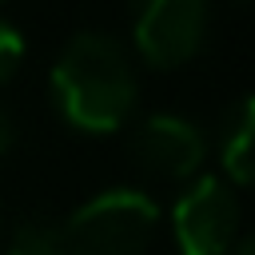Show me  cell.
Wrapping results in <instances>:
<instances>
[{
  "instance_id": "9",
  "label": "cell",
  "mask_w": 255,
  "mask_h": 255,
  "mask_svg": "<svg viewBox=\"0 0 255 255\" xmlns=\"http://www.w3.org/2000/svg\"><path fill=\"white\" fill-rule=\"evenodd\" d=\"M16 143V124H12V116H8V108L0 104V155H8V147Z\"/></svg>"
},
{
  "instance_id": "1",
  "label": "cell",
  "mask_w": 255,
  "mask_h": 255,
  "mask_svg": "<svg viewBox=\"0 0 255 255\" xmlns=\"http://www.w3.org/2000/svg\"><path fill=\"white\" fill-rule=\"evenodd\" d=\"M56 116L84 135H112L131 124L139 80L131 56L108 32H76L48 72Z\"/></svg>"
},
{
  "instance_id": "5",
  "label": "cell",
  "mask_w": 255,
  "mask_h": 255,
  "mask_svg": "<svg viewBox=\"0 0 255 255\" xmlns=\"http://www.w3.org/2000/svg\"><path fill=\"white\" fill-rule=\"evenodd\" d=\"M131 159L147 175H159L167 183H191L203 171L207 135L175 112H151L131 131Z\"/></svg>"
},
{
  "instance_id": "2",
  "label": "cell",
  "mask_w": 255,
  "mask_h": 255,
  "mask_svg": "<svg viewBox=\"0 0 255 255\" xmlns=\"http://www.w3.org/2000/svg\"><path fill=\"white\" fill-rule=\"evenodd\" d=\"M159 207L139 187H108L84 199L60 227L72 255H143L155 239Z\"/></svg>"
},
{
  "instance_id": "10",
  "label": "cell",
  "mask_w": 255,
  "mask_h": 255,
  "mask_svg": "<svg viewBox=\"0 0 255 255\" xmlns=\"http://www.w3.org/2000/svg\"><path fill=\"white\" fill-rule=\"evenodd\" d=\"M223 255H255V243H251V239H235V247L223 251Z\"/></svg>"
},
{
  "instance_id": "4",
  "label": "cell",
  "mask_w": 255,
  "mask_h": 255,
  "mask_svg": "<svg viewBox=\"0 0 255 255\" xmlns=\"http://www.w3.org/2000/svg\"><path fill=\"white\" fill-rule=\"evenodd\" d=\"M179 255H223L239 239V195L223 175H195L171 203Z\"/></svg>"
},
{
  "instance_id": "7",
  "label": "cell",
  "mask_w": 255,
  "mask_h": 255,
  "mask_svg": "<svg viewBox=\"0 0 255 255\" xmlns=\"http://www.w3.org/2000/svg\"><path fill=\"white\" fill-rule=\"evenodd\" d=\"M4 255H72V247H68L60 227H52L44 219H32V223L16 227V235L4 247Z\"/></svg>"
},
{
  "instance_id": "11",
  "label": "cell",
  "mask_w": 255,
  "mask_h": 255,
  "mask_svg": "<svg viewBox=\"0 0 255 255\" xmlns=\"http://www.w3.org/2000/svg\"><path fill=\"white\" fill-rule=\"evenodd\" d=\"M0 4H4V0H0Z\"/></svg>"
},
{
  "instance_id": "3",
  "label": "cell",
  "mask_w": 255,
  "mask_h": 255,
  "mask_svg": "<svg viewBox=\"0 0 255 255\" xmlns=\"http://www.w3.org/2000/svg\"><path fill=\"white\" fill-rule=\"evenodd\" d=\"M211 28V0H135L131 48L147 68L171 72L191 64Z\"/></svg>"
},
{
  "instance_id": "8",
  "label": "cell",
  "mask_w": 255,
  "mask_h": 255,
  "mask_svg": "<svg viewBox=\"0 0 255 255\" xmlns=\"http://www.w3.org/2000/svg\"><path fill=\"white\" fill-rule=\"evenodd\" d=\"M20 64H24V36L16 24L0 16V88L20 72Z\"/></svg>"
},
{
  "instance_id": "6",
  "label": "cell",
  "mask_w": 255,
  "mask_h": 255,
  "mask_svg": "<svg viewBox=\"0 0 255 255\" xmlns=\"http://www.w3.org/2000/svg\"><path fill=\"white\" fill-rule=\"evenodd\" d=\"M251 147H255V104L251 96H239L219 128V171L231 187L251 183Z\"/></svg>"
}]
</instances>
